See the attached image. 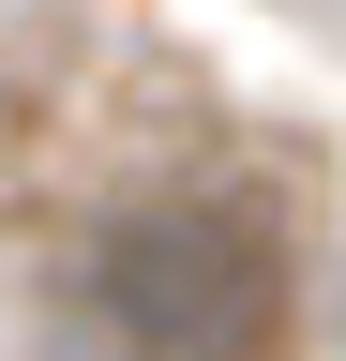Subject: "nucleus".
<instances>
[{"label": "nucleus", "mask_w": 346, "mask_h": 361, "mask_svg": "<svg viewBox=\"0 0 346 361\" xmlns=\"http://www.w3.org/2000/svg\"><path fill=\"white\" fill-rule=\"evenodd\" d=\"M106 331L136 361H286L301 241L256 196H151L106 226Z\"/></svg>", "instance_id": "1"}]
</instances>
